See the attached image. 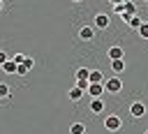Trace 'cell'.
Wrapping results in <instances>:
<instances>
[{"label":"cell","instance_id":"6da1fadb","mask_svg":"<svg viewBox=\"0 0 148 134\" xmlns=\"http://www.w3.org/2000/svg\"><path fill=\"white\" fill-rule=\"evenodd\" d=\"M104 92H111V95H116V92H120L123 90V81L118 79V76H111V79H104Z\"/></svg>","mask_w":148,"mask_h":134},{"label":"cell","instance_id":"7a4b0ae2","mask_svg":"<svg viewBox=\"0 0 148 134\" xmlns=\"http://www.w3.org/2000/svg\"><path fill=\"white\" fill-rule=\"evenodd\" d=\"M104 127H106L109 132H118V129L123 127L120 116H113V113H111V116H106V118H104Z\"/></svg>","mask_w":148,"mask_h":134},{"label":"cell","instance_id":"3957f363","mask_svg":"<svg viewBox=\"0 0 148 134\" xmlns=\"http://www.w3.org/2000/svg\"><path fill=\"white\" fill-rule=\"evenodd\" d=\"M92 25H95V30H106V28L111 25L109 14H97V16L92 18Z\"/></svg>","mask_w":148,"mask_h":134},{"label":"cell","instance_id":"277c9868","mask_svg":"<svg viewBox=\"0 0 148 134\" xmlns=\"http://www.w3.org/2000/svg\"><path fill=\"white\" fill-rule=\"evenodd\" d=\"M79 39H83V42L95 39V25H81L79 28Z\"/></svg>","mask_w":148,"mask_h":134},{"label":"cell","instance_id":"5b68a950","mask_svg":"<svg viewBox=\"0 0 148 134\" xmlns=\"http://www.w3.org/2000/svg\"><path fill=\"white\" fill-rule=\"evenodd\" d=\"M86 92L90 95V99H102V95H104V85H102V83H90Z\"/></svg>","mask_w":148,"mask_h":134},{"label":"cell","instance_id":"8992f818","mask_svg":"<svg viewBox=\"0 0 148 134\" xmlns=\"http://www.w3.org/2000/svg\"><path fill=\"white\" fill-rule=\"evenodd\" d=\"M143 113H146V106H143L141 102H134V104L130 106V116H132V118H141Z\"/></svg>","mask_w":148,"mask_h":134},{"label":"cell","instance_id":"52a82bcc","mask_svg":"<svg viewBox=\"0 0 148 134\" xmlns=\"http://www.w3.org/2000/svg\"><path fill=\"white\" fill-rule=\"evenodd\" d=\"M106 55H109V60H123V55H125V51H123L120 46H111V49L106 51Z\"/></svg>","mask_w":148,"mask_h":134},{"label":"cell","instance_id":"ba28073f","mask_svg":"<svg viewBox=\"0 0 148 134\" xmlns=\"http://www.w3.org/2000/svg\"><path fill=\"white\" fill-rule=\"evenodd\" d=\"M88 83H104V74L99 69H90V76H88Z\"/></svg>","mask_w":148,"mask_h":134},{"label":"cell","instance_id":"9c48e42d","mask_svg":"<svg viewBox=\"0 0 148 134\" xmlns=\"http://www.w3.org/2000/svg\"><path fill=\"white\" fill-rule=\"evenodd\" d=\"M104 111V99H90V113H102Z\"/></svg>","mask_w":148,"mask_h":134},{"label":"cell","instance_id":"30bf717a","mask_svg":"<svg viewBox=\"0 0 148 134\" xmlns=\"http://www.w3.org/2000/svg\"><path fill=\"white\" fill-rule=\"evenodd\" d=\"M88 76H90V69H88V67H79L76 74H74L76 81H88Z\"/></svg>","mask_w":148,"mask_h":134},{"label":"cell","instance_id":"8fae6325","mask_svg":"<svg viewBox=\"0 0 148 134\" xmlns=\"http://www.w3.org/2000/svg\"><path fill=\"white\" fill-rule=\"evenodd\" d=\"M16 69H18V65H16L14 60H7V62L2 65V72H5V74H16Z\"/></svg>","mask_w":148,"mask_h":134},{"label":"cell","instance_id":"7c38bea8","mask_svg":"<svg viewBox=\"0 0 148 134\" xmlns=\"http://www.w3.org/2000/svg\"><path fill=\"white\" fill-rule=\"evenodd\" d=\"M67 95H69V99H72V102H79V99H81V97H83V90H81V88H76V85H74V88H72V90H69V92H67Z\"/></svg>","mask_w":148,"mask_h":134},{"label":"cell","instance_id":"4fadbf2b","mask_svg":"<svg viewBox=\"0 0 148 134\" xmlns=\"http://www.w3.org/2000/svg\"><path fill=\"white\" fill-rule=\"evenodd\" d=\"M69 134H86V125H83V122H72Z\"/></svg>","mask_w":148,"mask_h":134},{"label":"cell","instance_id":"5bb4252c","mask_svg":"<svg viewBox=\"0 0 148 134\" xmlns=\"http://www.w3.org/2000/svg\"><path fill=\"white\" fill-rule=\"evenodd\" d=\"M111 69H113L116 74L125 72V60H111Z\"/></svg>","mask_w":148,"mask_h":134},{"label":"cell","instance_id":"9a60e30c","mask_svg":"<svg viewBox=\"0 0 148 134\" xmlns=\"http://www.w3.org/2000/svg\"><path fill=\"white\" fill-rule=\"evenodd\" d=\"M125 14H130V16H136V5H134L132 0H125Z\"/></svg>","mask_w":148,"mask_h":134},{"label":"cell","instance_id":"2e32d148","mask_svg":"<svg viewBox=\"0 0 148 134\" xmlns=\"http://www.w3.org/2000/svg\"><path fill=\"white\" fill-rule=\"evenodd\" d=\"M141 23H143V21H141V16H132L127 25H130V28H134V30H139V28H141Z\"/></svg>","mask_w":148,"mask_h":134},{"label":"cell","instance_id":"e0dca14e","mask_svg":"<svg viewBox=\"0 0 148 134\" xmlns=\"http://www.w3.org/2000/svg\"><path fill=\"white\" fill-rule=\"evenodd\" d=\"M7 97H9V85L0 83V99H7Z\"/></svg>","mask_w":148,"mask_h":134},{"label":"cell","instance_id":"ac0fdd59","mask_svg":"<svg viewBox=\"0 0 148 134\" xmlns=\"http://www.w3.org/2000/svg\"><path fill=\"white\" fill-rule=\"evenodd\" d=\"M139 35H141L143 39H148V23H141V28H139Z\"/></svg>","mask_w":148,"mask_h":134},{"label":"cell","instance_id":"d6986e66","mask_svg":"<svg viewBox=\"0 0 148 134\" xmlns=\"http://www.w3.org/2000/svg\"><path fill=\"white\" fill-rule=\"evenodd\" d=\"M12 60H14L16 65H23V62H25V55H23V53H16V55H14Z\"/></svg>","mask_w":148,"mask_h":134},{"label":"cell","instance_id":"ffe728a7","mask_svg":"<svg viewBox=\"0 0 148 134\" xmlns=\"http://www.w3.org/2000/svg\"><path fill=\"white\" fill-rule=\"evenodd\" d=\"M23 65H25L28 69H32V67H35V58H30V55H25V62H23Z\"/></svg>","mask_w":148,"mask_h":134},{"label":"cell","instance_id":"44dd1931","mask_svg":"<svg viewBox=\"0 0 148 134\" xmlns=\"http://www.w3.org/2000/svg\"><path fill=\"white\" fill-rule=\"evenodd\" d=\"M28 72H30V69H28L25 65H18V69H16V74H18V76H25Z\"/></svg>","mask_w":148,"mask_h":134},{"label":"cell","instance_id":"7402d4cb","mask_svg":"<svg viewBox=\"0 0 148 134\" xmlns=\"http://www.w3.org/2000/svg\"><path fill=\"white\" fill-rule=\"evenodd\" d=\"M113 12L123 16V14H125V2H123V5H116V7H113Z\"/></svg>","mask_w":148,"mask_h":134},{"label":"cell","instance_id":"603a6c76","mask_svg":"<svg viewBox=\"0 0 148 134\" xmlns=\"http://www.w3.org/2000/svg\"><path fill=\"white\" fill-rule=\"evenodd\" d=\"M88 85H90V83H88V81H76V88H81V90H83V92H86V90H88Z\"/></svg>","mask_w":148,"mask_h":134},{"label":"cell","instance_id":"cb8c5ba5","mask_svg":"<svg viewBox=\"0 0 148 134\" xmlns=\"http://www.w3.org/2000/svg\"><path fill=\"white\" fill-rule=\"evenodd\" d=\"M7 60H9V58H7V53H5V51H0V67H2Z\"/></svg>","mask_w":148,"mask_h":134},{"label":"cell","instance_id":"d4e9b609","mask_svg":"<svg viewBox=\"0 0 148 134\" xmlns=\"http://www.w3.org/2000/svg\"><path fill=\"white\" fill-rule=\"evenodd\" d=\"M109 2H111V5H113V7H116V5H123V2H125V0H109Z\"/></svg>","mask_w":148,"mask_h":134},{"label":"cell","instance_id":"484cf974","mask_svg":"<svg viewBox=\"0 0 148 134\" xmlns=\"http://www.w3.org/2000/svg\"><path fill=\"white\" fill-rule=\"evenodd\" d=\"M72 2H81V0H72Z\"/></svg>","mask_w":148,"mask_h":134},{"label":"cell","instance_id":"4316f807","mask_svg":"<svg viewBox=\"0 0 148 134\" xmlns=\"http://www.w3.org/2000/svg\"><path fill=\"white\" fill-rule=\"evenodd\" d=\"M0 9H2V0H0Z\"/></svg>","mask_w":148,"mask_h":134},{"label":"cell","instance_id":"83f0119b","mask_svg":"<svg viewBox=\"0 0 148 134\" xmlns=\"http://www.w3.org/2000/svg\"><path fill=\"white\" fill-rule=\"evenodd\" d=\"M143 2H146V5H148V0H143Z\"/></svg>","mask_w":148,"mask_h":134},{"label":"cell","instance_id":"f1b7e54d","mask_svg":"<svg viewBox=\"0 0 148 134\" xmlns=\"http://www.w3.org/2000/svg\"><path fill=\"white\" fill-rule=\"evenodd\" d=\"M143 134H148V129H146V132H143Z\"/></svg>","mask_w":148,"mask_h":134}]
</instances>
